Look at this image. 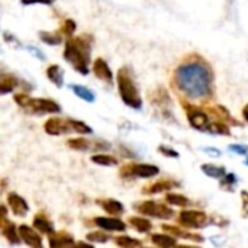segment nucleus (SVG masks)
<instances>
[{
	"label": "nucleus",
	"mask_w": 248,
	"mask_h": 248,
	"mask_svg": "<svg viewBox=\"0 0 248 248\" xmlns=\"http://www.w3.org/2000/svg\"><path fill=\"white\" fill-rule=\"evenodd\" d=\"M173 87L187 100L205 102L214 99L215 76L211 64L201 55H189L176 67Z\"/></svg>",
	"instance_id": "nucleus-1"
},
{
	"label": "nucleus",
	"mask_w": 248,
	"mask_h": 248,
	"mask_svg": "<svg viewBox=\"0 0 248 248\" xmlns=\"http://www.w3.org/2000/svg\"><path fill=\"white\" fill-rule=\"evenodd\" d=\"M92 45H93V36L89 33H83L78 36H68L65 41V46L62 52L64 60L70 62L73 68L83 76H87L90 71Z\"/></svg>",
	"instance_id": "nucleus-2"
},
{
	"label": "nucleus",
	"mask_w": 248,
	"mask_h": 248,
	"mask_svg": "<svg viewBox=\"0 0 248 248\" xmlns=\"http://www.w3.org/2000/svg\"><path fill=\"white\" fill-rule=\"evenodd\" d=\"M116 84L118 92L122 99V102L129 106L131 109L140 110L142 108V99L140 96V92L137 89V84L126 67H121L116 74Z\"/></svg>",
	"instance_id": "nucleus-3"
},
{
	"label": "nucleus",
	"mask_w": 248,
	"mask_h": 248,
	"mask_svg": "<svg viewBox=\"0 0 248 248\" xmlns=\"http://www.w3.org/2000/svg\"><path fill=\"white\" fill-rule=\"evenodd\" d=\"M13 100L17 106L25 109L29 113L33 115H44V113H58L61 110V106L51 100V99H42V97H31L26 93H16L13 96Z\"/></svg>",
	"instance_id": "nucleus-4"
},
{
	"label": "nucleus",
	"mask_w": 248,
	"mask_h": 248,
	"mask_svg": "<svg viewBox=\"0 0 248 248\" xmlns=\"http://www.w3.org/2000/svg\"><path fill=\"white\" fill-rule=\"evenodd\" d=\"M135 209L145 217H151V218H157V219H171L174 217V212L170 206H167L166 203L157 202V201H144L141 203H138L135 206Z\"/></svg>",
	"instance_id": "nucleus-5"
},
{
	"label": "nucleus",
	"mask_w": 248,
	"mask_h": 248,
	"mask_svg": "<svg viewBox=\"0 0 248 248\" xmlns=\"http://www.w3.org/2000/svg\"><path fill=\"white\" fill-rule=\"evenodd\" d=\"M160 173V169L153 164H142V163H129L124 164L119 170V176L122 179H132V177H142L150 179Z\"/></svg>",
	"instance_id": "nucleus-6"
},
{
	"label": "nucleus",
	"mask_w": 248,
	"mask_h": 248,
	"mask_svg": "<svg viewBox=\"0 0 248 248\" xmlns=\"http://www.w3.org/2000/svg\"><path fill=\"white\" fill-rule=\"evenodd\" d=\"M183 108L186 110L189 124L193 129H198L202 132H209L212 119H211L208 112H205V110H202V109H199L190 103H185V102H183Z\"/></svg>",
	"instance_id": "nucleus-7"
},
{
	"label": "nucleus",
	"mask_w": 248,
	"mask_h": 248,
	"mask_svg": "<svg viewBox=\"0 0 248 248\" xmlns=\"http://www.w3.org/2000/svg\"><path fill=\"white\" fill-rule=\"evenodd\" d=\"M177 222H179V225H182L185 228H203L208 225L209 217L203 211L189 209V211H182L179 214Z\"/></svg>",
	"instance_id": "nucleus-8"
},
{
	"label": "nucleus",
	"mask_w": 248,
	"mask_h": 248,
	"mask_svg": "<svg viewBox=\"0 0 248 248\" xmlns=\"http://www.w3.org/2000/svg\"><path fill=\"white\" fill-rule=\"evenodd\" d=\"M150 102L160 112H163V116H171V97L164 87H157L155 90H153L150 93Z\"/></svg>",
	"instance_id": "nucleus-9"
},
{
	"label": "nucleus",
	"mask_w": 248,
	"mask_h": 248,
	"mask_svg": "<svg viewBox=\"0 0 248 248\" xmlns=\"http://www.w3.org/2000/svg\"><path fill=\"white\" fill-rule=\"evenodd\" d=\"M44 131L48 135H52V137L73 132L70 119H61V118H55V116H52V118H49V119H46L44 122Z\"/></svg>",
	"instance_id": "nucleus-10"
},
{
	"label": "nucleus",
	"mask_w": 248,
	"mask_h": 248,
	"mask_svg": "<svg viewBox=\"0 0 248 248\" xmlns=\"http://www.w3.org/2000/svg\"><path fill=\"white\" fill-rule=\"evenodd\" d=\"M176 187H180L179 182H174V180H170V179H161V180H157L154 183H150V185L144 186L142 193L144 195H157V193H163V192H167V190H173Z\"/></svg>",
	"instance_id": "nucleus-11"
},
{
	"label": "nucleus",
	"mask_w": 248,
	"mask_h": 248,
	"mask_svg": "<svg viewBox=\"0 0 248 248\" xmlns=\"http://www.w3.org/2000/svg\"><path fill=\"white\" fill-rule=\"evenodd\" d=\"M0 231H1V235L13 246H17L20 244L22 238H20V234H19V230H16L15 224L12 221L7 219V217H1L0 219Z\"/></svg>",
	"instance_id": "nucleus-12"
},
{
	"label": "nucleus",
	"mask_w": 248,
	"mask_h": 248,
	"mask_svg": "<svg viewBox=\"0 0 248 248\" xmlns=\"http://www.w3.org/2000/svg\"><path fill=\"white\" fill-rule=\"evenodd\" d=\"M92 70L94 73V76L97 78H100L102 81L108 83V84H113V73L109 67V64L103 60V58H96L93 61V65H92Z\"/></svg>",
	"instance_id": "nucleus-13"
},
{
	"label": "nucleus",
	"mask_w": 248,
	"mask_h": 248,
	"mask_svg": "<svg viewBox=\"0 0 248 248\" xmlns=\"http://www.w3.org/2000/svg\"><path fill=\"white\" fill-rule=\"evenodd\" d=\"M19 234H20V238L22 241L29 246V247L33 248H41L44 244H42V237L35 231L36 228H31L28 225H19Z\"/></svg>",
	"instance_id": "nucleus-14"
},
{
	"label": "nucleus",
	"mask_w": 248,
	"mask_h": 248,
	"mask_svg": "<svg viewBox=\"0 0 248 248\" xmlns=\"http://www.w3.org/2000/svg\"><path fill=\"white\" fill-rule=\"evenodd\" d=\"M161 230L164 231V232H169V234H171L173 237H176V238H182V240H190V241H193V243H203V237L202 235H199V234H193V232H189V231H186V228L185 227H173V225H169V224H166V225H161Z\"/></svg>",
	"instance_id": "nucleus-15"
},
{
	"label": "nucleus",
	"mask_w": 248,
	"mask_h": 248,
	"mask_svg": "<svg viewBox=\"0 0 248 248\" xmlns=\"http://www.w3.org/2000/svg\"><path fill=\"white\" fill-rule=\"evenodd\" d=\"M7 206L16 217H25L29 212L28 202L22 196H19L17 193H13V192H10L7 195Z\"/></svg>",
	"instance_id": "nucleus-16"
},
{
	"label": "nucleus",
	"mask_w": 248,
	"mask_h": 248,
	"mask_svg": "<svg viewBox=\"0 0 248 248\" xmlns=\"http://www.w3.org/2000/svg\"><path fill=\"white\" fill-rule=\"evenodd\" d=\"M94 225L105 230V231H118V232H124L126 230V224L121 219L116 218H105V217H97L93 219Z\"/></svg>",
	"instance_id": "nucleus-17"
},
{
	"label": "nucleus",
	"mask_w": 248,
	"mask_h": 248,
	"mask_svg": "<svg viewBox=\"0 0 248 248\" xmlns=\"http://www.w3.org/2000/svg\"><path fill=\"white\" fill-rule=\"evenodd\" d=\"M208 113L209 116L212 118V121H218V122H224V124H228V125H235L238 126L240 124L237 122L235 118L231 116V113L228 112V109L225 106H214V108H209L208 109Z\"/></svg>",
	"instance_id": "nucleus-18"
},
{
	"label": "nucleus",
	"mask_w": 248,
	"mask_h": 248,
	"mask_svg": "<svg viewBox=\"0 0 248 248\" xmlns=\"http://www.w3.org/2000/svg\"><path fill=\"white\" fill-rule=\"evenodd\" d=\"M48 244L51 248H62L70 247V246H76L74 238L71 234L65 232V231H60V232H54L48 237Z\"/></svg>",
	"instance_id": "nucleus-19"
},
{
	"label": "nucleus",
	"mask_w": 248,
	"mask_h": 248,
	"mask_svg": "<svg viewBox=\"0 0 248 248\" xmlns=\"http://www.w3.org/2000/svg\"><path fill=\"white\" fill-rule=\"evenodd\" d=\"M96 142L89 141L86 138H71L67 141V147L76 151H90V150H99V148H109V145L102 144V145H94Z\"/></svg>",
	"instance_id": "nucleus-20"
},
{
	"label": "nucleus",
	"mask_w": 248,
	"mask_h": 248,
	"mask_svg": "<svg viewBox=\"0 0 248 248\" xmlns=\"http://www.w3.org/2000/svg\"><path fill=\"white\" fill-rule=\"evenodd\" d=\"M33 228H36L41 234H46V235H51L55 232L52 221L44 212H39L33 217Z\"/></svg>",
	"instance_id": "nucleus-21"
},
{
	"label": "nucleus",
	"mask_w": 248,
	"mask_h": 248,
	"mask_svg": "<svg viewBox=\"0 0 248 248\" xmlns=\"http://www.w3.org/2000/svg\"><path fill=\"white\" fill-rule=\"evenodd\" d=\"M97 205H99L106 214L113 215V217L122 215L124 211H125L124 205H122L119 201H116V199H97Z\"/></svg>",
	"instance_id": "nucleus-22"
},
{
	"label": "nucleus",
	"mask_w": 248,
	"mask_h": 248,
	"mask_svg": "<svg viewBox=\"0 0 248 248\" xmlns=\"http://www.w3.org/2000/svg\"><path fill=\"white\" fill-rule=\"evenodd\" d=\"M45 74H46V77H48V80L51 83H54L57 87H62V84H64V70L60 65H57V64L49 65L46 68Z\"/></svg>",
	"instance_id": "nucleus-23"
},
{
	"label": "nucleus",
	"mask_w": 248,
	"mask_h": 248,
	"mask_svg": "<svg viewBox=\"0 0 248 248\" xmlns=\"http://www.w3.org/2000/svg\"><path fill=\"white\" fill-rule=\"evenodd\" d=\"M151 243L157 247L169 248L177 246V240L176 237H173L171 234L166 232V234H153L151 235Z\"/></svg>",
	"instance_id": "nucleus-24"
},
{
	"label": "nucleus",
	"mask_w": 248,
	"mask_h": 248,
	"mask_svg": "<svg viewBox=\"0 0 248 248\" xmlns=\"http://www.w3.org/2000/svg\"><path fill=\"white\" fill-rule=\"evenodd\" d=\"M201 170L203 171V174H206L208 177L211 179H218L221 180L225 174H227V170L224 166H215V164H202Z\"/></svg>",
	"instance_id": "nucleus-25"
},
{
	"label": "nucleus",
	"mask_w": 248,
	"mask_h": 248,
	"mask_svg": "<svg viewBox=\"0 0 248 248\" xmlns=\"http://www.w3.org/2000/svg\"><path fill=\"white\" fill-rule=\"evenodd\" d=\"M128 222H129V225H131L135 231H138V232H141V234H147V232H150L151 228H153L151 221H148V219H145V218H141V217H131Z\"/></svg>",
	"instance_id": "nucleus-26"
},
{
	"label": "nucleus",
	"mask_w": 248,
	"mask_h": 248,
	"mask_svg": "<svg viewBox=\"0 0 248 248\" xmlns=\"http://www.w3.org/2000/svg\"><path fill=\"white\" fill-rule=\"evenodd\" d=\"M70 89L73 90V93H74L77 97H80L81 100H84V102H87V103H93V102L96 100L94 93H93L90 89L84 87V86H80V84H70Z\"/></svg>",
	"instance_id": "nucleus-27"
},
{
	"label": "nucleus",
	"mask_w": 248,
	"mask_h": 248,
	"mask_svg": "<svg viewBox=\"0 0 248 248\" xmlns=\"http://www.w3.org/2000/svg\"><path fill=\"white\" fill-rule=\"evenodd\" d=\"M17 78L12 74H4L0 78V93L1 94H7L10 92H13L17 87Z\"/></svg>",
	"instance_id": "nucleus-28"
},
{
	"label": "nucleus",
	"mask_w": 248,
	"mask_h": 248,
	"mask_svg": "<svg viewBox=\"0 0 248 248\" xmlns=\"http://www.w3.org/2000/svg\"><path fill=\"white\" fill-rule=\"evenodd\" d=\"M90 161L94 164H99V166H105V167L118 164V158L110 154H94L90 157Z\"/></svg>",
	"instance_id": "nucleus-29"
},
{
	"label": "nucleus",
	"mask_w": 248,
	"mask_h": 248,
	"mask_svg": "<svg viewBox=\"0 0 248 248\" xmlns=\"http://www.w3.org/2000/svg\"><path fill=\"white\" fill-rule=\"evenodd\" d=\"M166 202L169 205H174V206H179V208H186V206L190 205V201L186 196L180 195V193H167L166 195Z\"/></svg>",
	"instance_id": "nucleus-30"
},
{
	"label": "nucleus",
	"mask_w": 248,
	"mask_h": 248,
	"mask_svg": "<svg viewBox=\"0 0 248 248\" xmlns=\"http://www.w3.org/2000/svg\"><path fill=\"white\" fill-rule=\"evenodd\" d=\"M39 38H41L42 42H45L48 45H60L61 41H62L61 33H58V31H55V32H45V31H42V32H39Z\"/></svg>",
	"instance_id": "nucleus-31"
},
{
	"label": "nucleus",
	"mask_w": 248,
	"mask_h": 248,
	"mask_svg": "<svg viewBox=\"0 0 248 248\" xmlns=\"http://www.w3.org/2000/svg\"><path fill=\"white\" fill-rule=\"evenodd\" d=\"M115 244L124 248H134L141 247V246H142V241L135 240V238L128 237V235H121V237H116V238H115Z\"/></svg>",
	"instance_id": "nucleus-32"
},
{
	"label": "nucleus",
	"mask_w": 248,
	"mask_h": 248,
	"mask_svg": "<svg viewBox=\"0 0 248 248\" xmlns=\"http://www.w3.org/2000/svg\"><path fill=\"white\" fill-rule=\"evenodd\" d=\"M209 132H212V134H218V135H225V137H230V135H231V129H230L228 124L218 122V121H212Z\"/></svg>",
	"instance_id": "nucleus-33"
},
{
	"label": "nucleus",
	"mask_w": 248,
	"mask_h": 248,
	"mask_svg": "<svg viewBox=\"0 0 248 248\" xmlns=\"http://www.w3.org/2000/svg\"><path fill=\"white\" fill-rule=\"evenodd\" d=\"M70 124H71V129H73V132H76V134L89 135V134H92V132H93V129H92L89 125H86L84 122H81V121L70 119Z\"/></svg>",
	"instance_id": "nucleus-34"
},
{
	"label": "nucleus",
	"mask_w": 248,
	"mask_h": 248,
	"mask_svg": "<svg viewBox=\"0 0 248 248\" xmlns=\"http://www.w3.org/2000/svg\"><path fill=\"white\" fill-rule=\"evenodd\" d=\"M86 240L90 241V243H99V244H105L110 240V235H108L106 232L103 231H93V232H89L86 235Z\"/></svg>",
	"instance_id": "nucleus-35"
},
{
	"label": "nucleus",
	"mask_w": 248,
	"mask_h": 248,
	"mask_svg": "<svg viewBox=\"0 0 248 248\" xmlns=\"http://www.w3.org/2000/svg\"><path fill=\"white\" fill-rule=\"evenodd\" d=\"M237 174H234V173H230V174H225L222 179H221V187H224L225 190H228V192H231L232 190V187L237 185Z\"/></svg>",
	"instance_id": "nucleus-36"
},
{
	"label": "nucleus",
	"mask_w": 248,
	"mask_h": 248,
	"mask_svg": "<svg viewBox=\"0 0 248 248\" xmlns=\"http://www.w3.org/2000/svg\"><path fill=\"white\" fill-rule=\"evenodd\" d=\"M76 29H77V25H76V22L73 19H65L62 22V25H61V33H64L67 38L68 36H73V33L76 32Z\"/></svg>",
	"instance_id": "nucleus-37"
},
{
	"label": "nucleus",
	"mask_w": 248,
	"mask_h": 248,
	"mask_svg": "<svg viewBox=\"0 0 248 248\" xmlns=\"http://www.w3.org/2000/svg\"><path fill=\"white\" fill-rule=\"evenodd\" d=\"M158 153H161L163 155H166V157H169V158H179V157H180L177 151H174L173 148H169V147H166V145H160V147H158Z\"/></svg>",
	"instance_id": "nucleus-38"
},
{
	"label": "nucleus",
	"mask_w": 248,
	"mask_h": 248,
	"mask_svg": "<svg viewBox=\"0 0 248 248\" xmlns=\"http://www.w3.org/2000/svg\"><path fill=\"white\" fill-rule=\"evenodd\" d=\"M230 150L234 151V153H238V154H241V155H248V147H246V145L232 144V145H230Z\"/></svg>",
	"instance_id": "nucleus-39"
},
{
	"label": "nucleus",
	"mask_w": 248,
	"mask_h": 248,
	"mask_svg": "<svg viewBox=\"0 0 248 248\" xmlns=\"http://www.w3.org/2000/svg\"><path fill=\"white\" fill-rule=\"evenodd\" d=\"M20 1L22 4L29 6V4H52L55 0H20Z\"/></svg>",
	"instance_id": "nucleus-40"
},
{
	"label": "nucleus",
	"mask_w": 248,
	"mask_h": 248,
	"mask_svg": "<svg viewBox=\"0 0 248 248\" xmlns=\"http://www.w3.org/2000/svg\"><path fill=\"white\" fill-rule=\"evenodd\" d=\"M241 198H243V212L244 215L248 217V192L247 190H243L241 192Z\"/></svg>",
	"instance_id": "nucleus-41"
},
{
	"label": "nucleus",
	"mask_w": 248,
	"mask_h": 248,
	"mask_svg": "<svg viewBox=\"0 0 248 248\" xmlns=\"http://www.w3.org/2000/svg\"><path fill=\"white\" fill-rule=\"evenodd\" d=\"M28 49H29V51H31V52L35 55V57H38L39 60H45V55H44V54H42V52H41L38 48H35V46H28Z\"/></svg>",
	"instance_id": "nucleus-42"
},
{
	"label": "nucleus",
	"mask_w": 248,
	"mask_h": 248,
	"mask_svg": "<svg viewBox=\"0 0 248 248\" xmlns=\"http://www.w3.org/2000/svg\"><path fill=\"white\" fill-rule=\"evenodd\" d=\"M205 151H206V153H212V154H215V157H219V155H221V151L214 150V148H205Z\"/></svg>",
	"instance_id": "nucleus-43"
},
{
	"label": "nucleus",
	"mask_w": 248,
	"mask_h": 248,
	"mask_svg": "<svg viewBox=\"0 0 248 248\" xmlns=\"http://www.w3.org/2000/svg\"><path fill=\"white\" fill-rule=\"evenodd\" d=\"M243 116H244V119H246V122L248 124V103L243 108Z\"/></svg>",
	"instance_id": "nucleus-44"
},
{
	"label": "nucleus",
	"mask_w": 248,
	"mask_h": 248,
	"mask_svg": "<svg viewBox=\"0 0 248 248\" xmlns=\"http://www.w3.org/2000/svg\"><path fill=\"white\" fill-rule=\"evenodd\" d=\"M76 246H80V247H92V244H86V243H81V241L77 243Z\"/></svg>",
	"instance_id": "nucleus-45"
},
{
	"label": "nucleus",
	"mask_w": 248,
	"mask_h": 248,
	"mask_svg": "<svg viewBox=\"0 0 248 248\" xmlns=\"http://www.w3.org/2000/svg\"><path fill=\"white\" fill-rule=\"evenodd\" d=\"M246 164H247V166H248V155H247V160H246Z\"/></svg>",
	"instance_id": "nucleus-46"
}]
</instances>
